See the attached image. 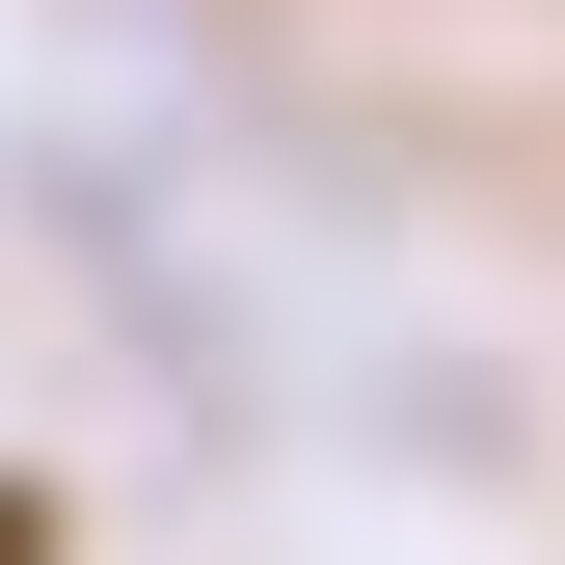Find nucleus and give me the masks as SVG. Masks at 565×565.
Wrapping results in <instances>:
<instances>
[{"mask_svg":"<svg viewBox=\"0 0 565 565\" xmlns=\"http://www.w3.org/2000/svg\"><path fill=\"white\" fill-rule=\"evenodd\" d=\"M28 539H54V512H28V484H0V565H28Z\"/></svg>","mask_w":565,"mask_h":565,"instance_id":"1","label":"nucleus"}]
</instances>
